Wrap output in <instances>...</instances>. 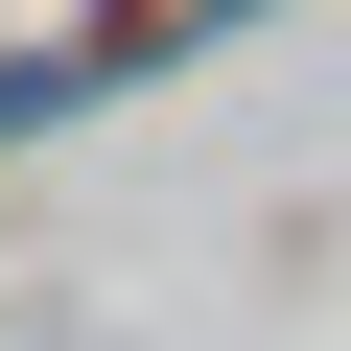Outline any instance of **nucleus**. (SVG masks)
<instances>
[{
  "mask_svg": "<svg viewBox=\"0 0 351 351\" xmlns=\"http://www.w3.org/2000/svg\"><path fill=\"white\" fill-rule=\"evenodd\" d=\"M71 117V47H0V141H47Z\"/></svg>",
  "mask_w": 351,
  "mask_h": 351,
  "instance_id": "nucleus-1",
  "label": "nucleus"
}]
</instances>
